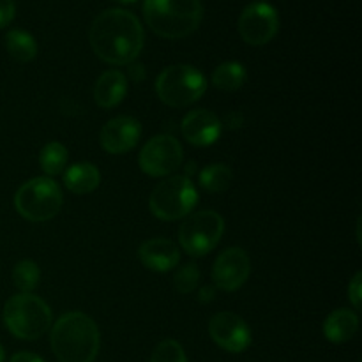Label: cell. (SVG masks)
<instances>
[{
  "instance_id": "d6986e66",
  "label": "cell",
  "mask_w": 362,
  "mask_h": 362,
  "mask_svg": "<svg viewBox=\"0 0 362 362\" xmlns=\"http://www.w3.org/2000/svg\"><path fill=\"white\" fill-rule=\"evenodd\" d=\"M6 49L16 62H30L37 55V42L28 32L14 28L9 30L6 35Z\"/></svg>"
},
{
  "instance_id": "603a6c76",
  "label": "cell",
  "mask_w": 362,
  "mask_h": 362,
  "mask_svg": "<svg viewBox=\"0 0 362 362\" xmlns=\"http://www.w3.org/2000/svg\"><path fill=\"white\" fill-rule=\"evenodd\" d=\"M39 279H41V271L35 262L21 260L14 265L13 281L21 293H32V290L37 288Z\"/></svg>"
},
{
  "instance_id": "2e32d148",
  "label": "cell",
  "mask_w": 362,
  "mask_h": 362,
  "mask_svg": "<svg viewBox=\"0 0 362 362\" xmlns=\"http://www.w3.org/2000/svg\"><path fill=\"white\" fill-rule=\"evenodd\" d=\"M127 94V76L122 71H106L94 85V99L101 108H115Z\"/></svg>"
},
{
  "instance_id": "5b68a950",
  "label": "cell",
  "mask_w": 362,
  "mask_h": 362,
  "mask_svg": "<svg viewBox=\"0 0 362 362\" xmlns=\"http://www.w3.org/2000/svg\"><path fill=\"white\" fill-rule=\"evenodd\" d=\"M207 88L205 76L193 66L173 64L168 66L156 80L158 98L172 108H186L204 95Z\"/></svg>"
},
{
  "instance_id": "e0dca14e",
  "label": "cell",
  "mask_w": 362,
  "mask_h": 362,
  "mask_svg": "<svg viewBox=\"0 0 362 362\" xmlns=\"http://www.w3.org/2000/svg\"><path fill=\"white\" fill-rule=\"evenodd\" d=\"M359 331V317L350 310H336L325 318L324 334L331 343H346Z\"/></svg>"
},
{
  "instance_id": "30bf717a",
  "label": "cell",
  "mask_w": 362,
  "mask_h": 362,
  "mask_svg": "<svg viewBox=\"0 0 362 362\" xmlns=\"http://www.w3.org/2000/svg\"><path fill=\"white\" fill-rule=\"evenodd\" d=\"M279 30L278 11L267 2L250 4L239 18V34L247 45L262 46L274 39Z\"/></svg>"
},
{
  "instance_id": "1f68e13d",
  "label": "cell",
  "mask_w": 362,
  "mask_h": 362,
  "mask_svg": "<svg viewBox=\"0 0 362 362\" xmlns=\"http://www.w3.org/2000/svg\"><path fill=\"white\" fill-rule=\"evenodd\" d=\"M4 359H6V354H4V346L0 345V362H4Z\"/></svg>"
},
{
  "instance_id": "ac0fdd59",
  "label": "cell",
  "mask_w": 362,
  "mask_h": 362,
  "mask_svg": "<svg viewBox=\"0 0 362 362\" xmlns=\"http://www.w3.org/2000/svg\"><path fill=\"white\" fill-rule=\"evenodd\" d=\"M101 173L92 163H76L64 173V184L74 194H88L98 189Z\"/></svg>"
},
{
  "instance_id": "7a4b0ae2",
  "label": "cell",
  "mask_w": 362,
  "mask_h": 362,
  "mask_svg": "<svg viewBox=\"0 0 362 362\" xmlns=\"http://www.w3.org/2000/svg\"><path fill=\"white\" fill-rule=\"evenodd\" d=\"M49 345L59 362H94L101 346L95 322L88 315L73 311L53 325Z\"/></svg>"
},
{
  "instance_id": "83f0119b",
  "label": "cell",
  "mask_w": 362,
  "mask_h": 362,
  "mask_svg": "<svg viewBox=\"0 0 362 362\" xmlns=\"http://www.w3.org/2000/svg\"><path fill=\"white\" fill-rule=\"evenodd\" d=\"M127 67H129V76L133 78L136 83H140V81L145 78V67L141 66L140 62H131L127 64Z\"/></svg>"
},
{
  "instance_id": "7402d4cb",
  "label": "cell",
  "mask_w": 362,
  "mask_h": 362,
  "mask_svg": "<svg viewBox=\"0 0 362 362\" xmlns=\"http://www.w3.org/2000/svg\"><path fill=\"white\" fill-rule=\"evenodd\" d=\"M67 165V148L59 141H49L39 154V166L49 179L60 175Z\"/></svg>"
},
{
  "instance_id": "8fae6325",
  "label": "cell",
  "mask_w": 362,
  "mask_h": 362,
  "mask_svg": "<svg viewBox=\"0 0 362 362\" xmlns=\"http://www.w3.org/2000/svg\"><path fill=\"white\" fill-rule=\"evenodd\" d=\"M209 334L219 349L240 354L251 345V331L246 322L235 313L221 311L209 322Z\"/></svg>"
},
{
  "instance_id": "ffe728a7",
  "label": "cell",
  "mask_w": 362,
  "mask_h": 362,
  "mask_svg": "<svg viewBox=\"0 0 362 362\" xmlns=\"http://www.w3.org/2000/svg\"><path fill=\"white\" fill-rule=\"evenodd\" d=\"M246 81V69L239 62H225L212 73V85L219 90L235 92Z\"/></svg>"
},
{
  "instance_id": "277c9868",
  "label": "cell",
  "mask_w": 362,
  "mask_h": 362,
  "mask_svg": "<svg viewBox=\"0 0 362 362\" xmlns=\"http://www.w3.org/2000/svg\"><path fill=\"white\" fill-rule=\"evenodd\" d=\"M52 310L41 297L34 293H18L4 306V324L18 339L41 338L52 325Z\"/></svg>"
},
{
  "instance_id": "9c48e42d",
  "label": "cell",
  "mask_w": 362,
  "mask_h": 362,
  "mask_svg": "<svg viewBox=\"0 0 362 362\" xmlns=\"http://www.w3.org/2000/svg\"><path fill=\"white\" fill-rule=\"evenodd\" d=\"M182 145L170 134H158L144 145L140 152L141 172L151 177H165L182 165Z\"/></svg>"
},
{
  "instance_id": "484cf974",
  "label": "cell",
  "mask_w": 362,
  "mask_h": 362,
  "mask_svg": "<svg viewBox=\"0 0 362 362\" xmlns=\"http://www.w3.org/2000/svg\"><path fill=\"white\" fill-rule=\"evenodd\" d=\"M349 299H350V303L354 304V308H356V310H359L361 300H362V272H357V274L354 276L352 281H350Z\"/></svg>"
},
{
  "instance_id": "7c38bea8",
  "label": "cell",
  "mask_w": 362,
  "mask_h": 362,
  "mask_svg": "<svg viewBox=\"0 0 362 362\" xmlns=\"http://www.w3.org/2000/svg\"><path fill=\"white\" fill-rule=\"evenodd\" d=\"M251 274V260L240 247H228L223 251L212 267V281L225 292H235Z\"/></svg>"
},
{
  "instance_id": "cb8c5ba5",
  "label": "cell",
  "mask_w": 362,
  "mask_h": 362,
  "mask_svg": "<svg viewBox=\"0 0 362 362\" xmlns=\"http://www.w3.org/2000/svg\"><path fill=\"white\" fill-rule=\"evenodd\" d=\"M198 283H200V269H198L197 264H186L173 276V286L182 296L193 292L198 286Z\"/></svg>"
},
{
  "instance_id": "4dcf8cb0",
  "label": "cell",
  "mask_w": 362,
  "mask_h": 362,
  "mask_svg": "<svg viewBox=\"0 0 362 362\" xmlns=\"http://www.w3.org/2000/svg\"><path fill=\"white\" fill-rule=\"evenodd\" d=\"M113 2H117V4H134L136 0H113Z\"/></svg>"
},
{
  "instance_id": "4fadbf2b",
  "label": "cell",
  "mask_w": 362,
  "mask_h": 362,
  "mask_svg": "<svg viewBox=\"0 0 362 362\" xmlns=\"http://www.w3.org/2000/svg\"><path fill=\"white\" fill-rule=\"evenodd\" d=\"M141 136V124L133 117H115L103 126L99 141L108 154H126L133 151Z\"/></svg>"
},
{
  "instance_id": "5bb4252c",
  "label": "cell",
  "mask_w": 362,
  "mask_h": 362,
  "mask_svg": "<svg viewBox=\"0 0 362 362\" xmlns=\"http://www.w3.org/2000/svg\"><path fill=\"white\" fill-rule=\"evenodd\" d=\"M180 129H182V136L191 145L209 147L218 141L223 126L216 113L209 112V110H194L184 117Z\"/></svg>"
},
{
  "instance_id": "9a60e30c",
  "label": "cell",
  "mask_w": 362,
  "mask_h": 362,
  "mask_svg": "<svg viewBox=\"0 0 362 362\" xmlns=\"http://www.w3.org/2000/svg\"><path fill=\"white\" fill-rule=\"evenodd\" d=\"M141 264L154 272H168L177 267L180 260L179 246L168 239L145 240L138 250Z\"/></svg>"
},
{
  "instance_id": "44dd1931",
  "label": "cell",
  "mask_w": 362,
  "mask_h": 362,
  "mask_svg": "<svg viewBox=\"0 0 362 362\" xmlns=\"http://www.w3.org/2000/svg\"><path fill=\"white\" fill-rule=\"evenodd\" d=\"M233 179V173L228 165L223 163H214L207 168L202 170L200 173V186L209 193H223L230 187Z\"/></svg>"
},
{
  "instance_id": "ba28073f",
  "label": "cell",
  "mask_w": 362,
  "mask_h": 362,
  "mask_svg": "<svg viewBox=\"0 0 362 362\" xmlns=\"http://www.w3.org/2000/svg\"><path fill=\"white\" fill-rule=\"evenodd\" d=\"M223 232H225V219L218 212H193L180 225L179 243L191 257H204L218 246Z\"/></svg>"
},
{
  "instance_id": "6da1fadb",
  "label": "cell",
  "mask_w": 362,
  "mask_h": 362,
  "mask_svg": "<svg viewBox=\"0 0 362 362\" xmlns=\"http://www.w3.org/2000/svg\"><path fill=\"white\" fill-rule=\"evenodd\" d=\"M88 41L95 55L112 66L134 62L144 48L140 20L126 9H106L92 21Z\"/></svg>"
},
{
  "instance_id": "f546056e",
  "label": "cell",
  "mask_w": 362,
  "mask_h": 362,
  "mask_svg": "<svg viewBox=\"0 0 362 362\" xmlns=\"http://www.w3.org/2000/svg\"><path fill=\"white\" fill-rule=\"evenodd\" d=\"M214 296L216 290L212 288V286H204V288L200 290V297H198V299H200V303H211V300L214 299Z\"/></svg>"
},
{
  "instance_id": "8992f818",
  "label": "cell",
  "mask_w": 362,
  "mask_h": 362,
  "mask_svg": "<svg viewBox=\"0 0 362 362\" xmlns=\"http://www.w3.org/2000/svg\"><path fill=\"white\" fill-rule=\"evenodd\" d=\"M62 204V189L49 177L30 179L14 194V207L18 214L32 223H45L55 218Z\"/></svg>"
},
{
  "instance_id": "f1b7e54d",
  "label": "cell",
  "mask_w": 362,
  "mask_h": 362,
  "mask_svg": "<svg viewBox=\"0 0 362 362\" xmlns=\"http://www.w3.org/2000/svg\"><path fill=\"white\" fill-rule=\"evenodd\" d=\"M9 362H45V359L32 352H18L11 357Z\"/></svg>"
},
{
  "instance_id": "52a82bcc",
  "label": "cell",
  "mask_w": 362,
  "mask_h": 362,
  "mask_svg": "<svg viewBox=\"0 0 362 362\" xmlns=\"http://www.w3.org/2000/svg\"><path fill=\"white\" fill-rule=\"evenodd\" d=\"M198 204V191L187 175H173L159 182L148 198V207L163 221H177L191 214Z\"/></svg>"
},
{
  "instance_id": "d4e9b609",
  "label": "cell",
  "mask_w": 362,
  "mask_h": 362,
  "mask_svg": "<svg viewBox=\"0 0 362 362\" xmlns=\"http://www.w3.org/2000/svg\"><path fill=\"white\" fill-rule=\"evenodd\" d=\"M151 362H187L182 345L175 339H165L154 349Z\"/></svg>"
},
{
  "instance_id": "4316f807",
  "label": "cell",
  "mask_w": 362,
  "mask_h": 362,
  "mask_svg": "<svg viewBox=\"0 0 362 362\" xmlns=\"http://www.w3.org/2000/svg\"><path fill=\"white\" fill-rule=\"evenodd\" d=\"M14 14H16L14 0H0V28L7 27L14 20Z\"/></svg>"
},
{
  "instance_id": "3957f363",
  "label": "cell",
  "mask_w": 362,
  "mask_h": 362,
  "mask_svg": "<svg viewBox=\"0 0 362 362\" xmlns=\"http://www.w3.org/2000/svg\"><path fill=\"white\" fill-rule=\"evenodd\" d=\"M144 16L159 37L182 39L200 27L204 6L200 0H145Z\"/></svg>"
}]
</instances>
